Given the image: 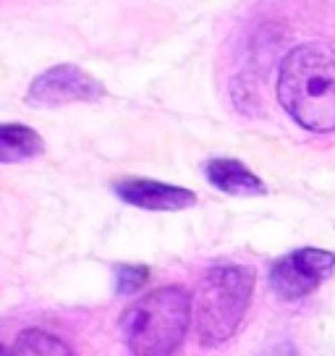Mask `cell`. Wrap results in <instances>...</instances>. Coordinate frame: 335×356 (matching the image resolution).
Segmentation results:
<instances>
[{
  "mask_svg": "<svg viewBox=\"0 0 335 356\" xmlns=\"http://www.w3.org/2000/svg\"><path fill=\"white\" fill-rule=\"evenodd\" d=\"M278 97L307 131H335V53L325 44L293 47L280 63Z\"/></svg>",
  "mask_w": 335,
  "mask_h": 356,
  "instance_id": "obj_1",
  "label": "cell"
},
{
  "mask_svg": "<svg viewBox=\"0 0 335 356\" xmlns=\"http://www.w3.org/2000/svg\"><path fill=\"white\" fill-rule=\"evenodd\" d=\"M191 296L181 286H163L131 304L121 317L123 341L134 356H170L189 333Z\"/></svg>",
  "mask_w": 335,
  "mask_h": 356,
  "instance_id": "obj_2",
  "label": "cell"
},
{
  "mask_svg": "<svg viewBox=\"0 0 335 356\" xmlns=\"http://www.w3.org/2000/svg\"><path fill=\"white\" fill-rule=\"evenodd\" d=\"M254 289V270L244 265H215L194 291L191 309L202 346H220L238 330Z\"/></svg>",
  "mask_w": 335,
  "mask_h": 356,
  "instance_id": "obj_3",
  "label": "cell"
},
{
  "mask_svg": "<svg viewBox=\"0 0 335 356\" xmlns=\"http://www.w3.org/2000/svg\"><path fill=\"white\" fill-rule=\"evenodd\" d=\"M335 270V254L325 249H299L270 267V283L283 301L304 299Z\"/></svg>",
  "mask_w": 335,
  "mask_h": 356,
  "instance_id": "obj_4",
  "label": "cell"
},
{
  "mask_svg": "<svg viewBox=\"0 0 335 356\" xmlns=\"http://www.w3.org/2000/svg\"><path fill=\"white\" fill-rule=\"evenodd\" d=\"M102 95H105V87L97 79L74 63H60L34 79L26 100L29 105H40V108H60L79 100H100Z\"/></svg>",
  "mask_w": 335,
  "mask_h": 356,
  "instance_id": "obj_5",
  "label": "cell"
},
{
  "mask_svg": "<svg viewBox=\"0 0 335 356\" xmlns=\"http://www.w3.org/2000/svg\"><path fill=\"white\" fill-rule=\"evenodd\" d=\"M115 194L126 204H134L139 210H155V212H179L197 204V194L181 186L149 181V178H126L115 184Z\"/></svg>",
  "mask_w": 335,
  "mask_h": 356,
  "instance_id": "obj_6",
  "label": "cell"
},
{
  "mask_svg": "<svg viewBox=\"0 0 335 356\" xmlns=\"http://www.w3.org/2000/svg\"><path fill=\"white\" fill-rule=\"evenodd\" d=\"M204 176L213 184L215 189L234 194V197H262L268 194L262 178H257L246 165H241L238 160H210L204 168Z\"/></svg>",
  "mask_w": 335,
  "mask_h": 356,
  "instance_id": "obj_7",
  "label": "cell"
},
{
  "mask_svg": "<svg viewBox=\"0 0 335 356\" xmlns=\"http://www.w3.org/2000/svg\"><path fill=\"white\" fill-rule=\"evenodd\" d=\"M42 152H45V142L34 129L19 126V123L0 126V160L3 163H22Z\"/></svg>",
  "mask_w": 335,
  "mask_h": 356,
  "instance_id": "obj_8",
  "label": "cell"
},
{
  "mask_svg": "<svg viewBox=\"0 0 335 356\" xmlns=\"http://www.w3.org/2000/svg\"><path fill=\"white\" fill-rule=\"evenodd\" d=\"M3 356H74V351L56 335L40 327H29L16 338L11 348H6Z\"/></svg>",
  "mask_w": 335,
  "mask_h": 356,
  "instance_id": "obj_9",
  "label": "cell"
},
{
  "mask_svg": "<svg viewBox=\"0 0 335 356\" xmlns=\"http://www.w3.org/2000/svg\"><path fill=\"white\" fill-rule=\"evenodd\" d=\"M149 278V270L145 265H118L115 267V291L118 293H134L142 289Z\"/></svg>",
  "mask_w": 335,
  "mask_h": 356,
  "instance_id": "obj_10",
  "label": "cell"
},
{
  "mask_svg": "<svg viewBox=\"0 0 335 356\" xmlns=\"http://www.w3.org/2000/svg\"><path fill=\"white\" fill-rule=\"evenodd\" d=\"M265 356H299V354H296L293 343H288V341H280V343L272 346V348H270Z\"/></svg>",
  "mask_w": 335,
  "mask_h": 356,
  "instance_id": "obj_11",
  "label": "cell"
}]
</instances>
